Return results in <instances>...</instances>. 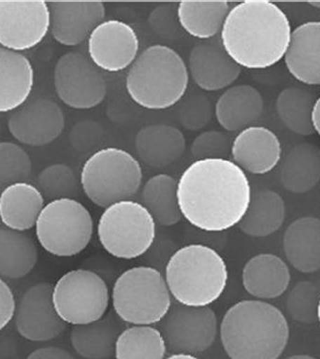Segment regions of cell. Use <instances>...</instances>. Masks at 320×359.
I'll return each instance as SVG.
<instances>
[{"instance_id":"cell-22","label":"cell","mask_w":320,"mask_h":359,"mask_svg":"<svg viewBox=\"0 0 320 359\" xmlns=\"http://www.w3.org/2000/svg\"><path fill=\"white\" fill-rule=\"evenodd\" d=\"M187 140L173 126L156 123L143 126L135 137V149L140 161L154 168H163L185 154Z\"/></svg>"},{"instance_id":"cell-16","label":"cell","mask_w":320,"mask_h":359,"mask_svg":"<svg viewBox=\"0 0 320 359\" xmlns=\"http://www.w3.org/2000/svg\"><path fill=\"white\" fill-rule=\"evenodd\" d=\"M8 128L19 142L39 147L50 144L60 136L65 128V115L55 101L39 98L13 111Z\"/></svg>"},{"instance_id":"cell-23","label":"cell","mask_w":320,"mask_h":359,"mask_svg":"<svg viewBox=\"0 0 320 359\" xmlns=\"http://www.w3.org/2000/svg\"><path fill=\"white\" fill-rule=\"evenodd\" d=\"M283 251L288 262L300 273L320 271V219H296L283 236Z\"/></svg>"},{"instance_id":"cell-38","label":"cell","mask_w":320,"mask_h":359,"mask_svg":"<svg viewBox=\"0 0 320 359\" xmlns=\"http://www.w3.org/2000/svg\"><path fill=\"white\" fill-rule=\"evenodd\" d=\"M232 143L227 135L218 130H208L198 135L191 145V154L196 160L227 159Z\"/></svg>"},{"instance_id":"cell-24","label":"cell","mask_w":320,"mask_h":359,"mask_svg":"<svg viewBox=\"0 0 320 359\" xmlns=\"http://www.w3.org/2000/svg\"><path fill=\"white\" fill-rule=\"evenodd\" d=\"M263 109L260 93L248 84H239L229 87L219 97L215 105V114L225 130L241 131L260 119Z\"/></svg>"},{"instance_id":"cell-33","label":"cell","mask_w":320,"mask_h":359,"mask_svg":"<svg viewBox=\"0 0 320 359\" xmlns=\"http://www.w3.org/2000/svg\"><path fill=\"white\" fill-rule=\"evenodd\" d=\"M167 344L153 325H131L121 331L115 344V359H165Z\"/></svg>"},{"instance_id":"cell-28","label":"cell","mask_w":320,"mask_h":359,"mask_svg":"<svg viewBox=\"0 0 320 359\" xmlns=\"http://www.w3.org/2000/svg\"><path fill=\"white\" fill-rule=\"evenodd\" d=\"M280 181L288 192L305 194L320 182V148L309 142L294 146L284 158Z\"/></svg>"},{"instance_id":"cell-25","label":"cell","mask_w":320,"mask_h":359,"mask_svg":"<svg viewBox=\"0 0 320 359\" xmlns=\"http://www.w3.org/2000/svg\"><path fill=\"white\" fill-rule=\"evenodd\" d=\"M33 86L34 69L29 59L0 46V114L24 105Z\"/></svg>"},{"instance_id":"cell-26","label":"cell","mask_w":320,"mask_h":359,"mask_svg":"<svg viewBox=\"0 0 320 359\" xmlns=\"http://www.w3.org/2000/svg\"><path fill=\"white\" fill-rule=\"evenodd\" d=\"M44 196L27 182L8 185L0 194V221L8 229L27 231L35 226L44 209Z\"/></svg>"},{"instance_id":"cell-2","label":"cell","mask_w":320,"mask_h":359,"mask_svg":"<svg viewBox=\"0 0 320 359\" xmlns=\"http://www.w3.org/2000/svg\"><path fill=\"white\" fill-rule=\"evenodd\" d=\"M291 22L274 3L247 0L230 8L220 41L241 67L264 69L282 60L291 38Z\"/></svg>"},{"instance_id":"cell-46","label":"cell","mask_w":320,"mask_h":359,"mask_svg":"<svg viewBox=\"0 0 320 359\" xmlns=\"http://www.w3.org/2000/svg\"><path fill=\"white\" fill-rule=\"evenodd\" d=\"M284 359H317L309 355H293Z\"/></svg>"},{"instance_id":"cell-34","label":"cell","mask_w":320,"mask_h":359,"mask_svg":"<svg viewBox=\"0 0 320 359\" xmlns=\"http://www.w3.org/2000/svg\"><path fill=\"white\" fill-rule=\"evenodd\" d=\"M316 95L302 87L291 86L283 89L276 100V111L284 125L302 136L314 134L312 123Z\"/></svg>"},{"instance_id":"cell-14","label":"cell","mask_w":320,"mask_h":359,"mask_svg":"<svg viewBox=\"0 0 320 359\" xmlns=\"http://www.w3.org/2000/svg\"><path fill=\"white\" fill-rule=\"evenodd\" d=\"M53 285L30 286L16 304L14 322L19 335L27 341L45 342L60 336L67 324L58 316L52 300Z\"/></svg>"},{"instance_id":"cell-15","label":"cell","mask_w":320,"mask_h":359,"mask_svg":"<svg viewBox=\"0 0 320 359\" xmlns=\"http://www.w3.org/2000/svg\"><path fill=\"white\" fill-rule=\"evenodd\" d=\"M133 27L120 20L103 21L88 38V55L100 69L118 72L131 67L139 53Z\"/></svg>"},{"instance_id":"cell-6","label":"cell","mask_w":320,"mask_h":359,"mask_svg":"<svg viewBox=\"0 0 320 359\" xmlns=\"http://www.w3.org/2000/svg\"><path fill=\"white\" fill-rule=\"evenodd\" d=\"M111 300L118 318L131 325L159 324L173 305L164 275L149 266H133L120 274Z\"/></svg>"},{"instance_id":"cell-8","label":"cell","mask_w":320,"mask_h":359,"mask_svg":"<svg viewBox=\"0 0 320 359\" xmlns=\"http://www.w3.org/2000/svg\"><path fill=\"white\" fill-rule=\"evenodd\" d=\"M97 233L109 255L131 260L142 257L153 246L156 224L140 202L124 201L104 209Z\"/></svg>"},{"instance_id":"cell-48","label":"cell","mask_w":320,"mask_h":359,"mask_svg":"<svg viewBox=\"0 0 320 359\" xmlns=\"http://www.w3.org/2000/svg\"><path fill=\"white\" fill-rule=\"evenodd\" d=\"M317 322H319V325H320V297H319V307H317Z\"/></svg>"},{"instance_id":"cell-12","label":"cell","mask_w":320,"mask_h":359,"mask_svg":"<svg viewBox=\"0 0 320 359\" xmlns=\"http://www.w3.org/2000/svg\"><path fill=\"white\" fill-rule=\"evenodd\" d=\"M56 94L64 104L76 109L100 105L107 94V84L100 69L89 57L78 52L61 55L53 70Z\"/></svg>"},{"instance_id":"cell-41","label":"cell","mask_w":320,"mask_h":359,"mask_svg":"<svg viewBox=\"0 0 320 359\" xmlns=\"http://www.w3.org/2000/svg\"><path fill=\"white\" fill-rule=\"evenodd\" d=\"M149 24L152 29L162 36H171V33L177 30V25H179L178 17H177V8L174 10L170 4L159 6L154 8L149 17Z\"/></svg>"},{"instance_id":"cell-11","label":"cell","mask_w":320,"mask_h":359,"mask_svg":"<svg viewBox=\"0 0 320 359\" xmlns=\"http://www.w3.org/2000/svg\"><path fill=\"white\" fill-rule=\"evenodd\" d=\"M160 324V332L173 353L199 355L209 350L219 333L215 311L210 306L171 305Z\"/></svg>"},{"instance_id":"cell-13","label":"cell","mask_w":320,"mask_h":359,"mask_svg":"<svg viewBox=\"0 0 320 359\" xmlns=\"http://www.w3.org/2000/svg\"><path fill=\"white\" fill-rule=\"evenodd\" d=\"M50 30L48 3L0 0V45L22 52L41 43Z\"/></svg>"},{"instance_id":"cell-19","label":"cell","mask_w":320,"mask_h":359,"mask_svg":"<svg viewBox=\"0 0 320 359\" xmlns=\"http://www.w3.org/2000/svg\"><path fill=\"white\" fill-rule=\"evenodd\" d=\"M233 162L257 175L271 172L280 162L282 147L276 135L264 126H248L236 136L230 149Z\"/></svg>"},{"instance_id":"cell-5","label":"cell","mask_w":320,"mask_h":359,"mask_svg":"<svg viewBox=\"0 0 320 359\" xmlns=\"http://www.w3.org/2000/svg\"><path fill=\"white\" fill-rule=\"evenodd\" d=\"M189 81L187 64L175 50L152 45L129 67L126 88L137 105L147 109L171 108L184 97Z\"/></svg>"},{"instance_id":"cell-1","label":"cell","mask_w":320,"mask_h":359,"mask_svg":"<svg viewBox=\"0 0 320 359\" xmlns=\"http://www.w3.org/2000/svg\"><path fill=\"white\" fill-rule=\"evenodd\" d=\"M177 198L182 218L205 232L238 226L251 201L246 172L229 159L196 160L182 173Z\"/></svg>"},{"instance_id":"cell-47","label":"cell","mask_w":320,"mask_h":359,"mask_svg":"<svg viewBox=\"0 0 320 359\" xmlns=\"http://www.w3.org/2000/svg\"><path fill=\"white\" fill-rule=\"evenodd\" d=\"M308 4L311 5L312 7L320 8V1H310V2H308Z\"/></svg>"},{"instance_id":"cell-39","label":"cell","mask_w":320,"mask_h":359,"mask_svg":"<svg viewBox=\"0 0 320 359\" xmlns=\"http://www.w3.org/2000/svg\"><path fill=\"white\" fill-rule=\"evenodd\" d=\"M211 114L212 109L207 97L199 95H194L182 107V123L185 128L196 130L207 125L211 119Z\"/></svg>"},{"instance_id":"cell-3","label":"cell","mask_w":320,"mask_h":359,"mask_svg":"<svg viewBox=\"0 0 320 359\" xmlns=\"http://www.w3.org/2000/svg\"><path fill=\"white\" fill-rule=\"evenodd\" d=\"M219 333L230 359H279L291 330L279 309L262 300L246 299L225 313Z\"/></svg>"},{"instance_id":"cell-27","label":"cell","mask_w":320,"mask_h":359,"mask_svg":"<svg viewBox=\"0 0 320 359\" xmlns=\"http://www.w3.org/2000/svg\"><path fill=\"white\" fill-rule=\"evenodd\" d=\"M114 313L86 325H74L70 331V342L75 352L86 359H107L115 352V344L121 333L120 322Z\"/></svg>"},{"instance_id":"cell-44","label":"cell","mask_w":320,"mask_h":359,"mask_svg":"<svg viewBox=\"0 0 320 359\" xmlns=\"http://www.w3.org/2000/svg\"><path fill=\"white\" fill-rule=\"evenodd\" d=\"M312 123L314 132L320 137V95L314 102L313 112H312Z\"/></svg>"},{"instance_id":"cell-42","label":"cell","mask_w":320,"mask_h":359,"mask_svg":"<svg viewBox=\"0 0 320 359\" xmlns=\"http://www.w3.org/2000/svg\"><path fill=\"white\" fill-rule=\"evenodd\" d=\"M16 300L13 289L0 277V331L14 318Z\"/></svg>"},{"instance_id":"cell-30","label":"cell","mask_w":320,"mask_h":359,"mask_svg":"<svg viewBox=\"0 0 320 359\" xmlns=\"http://www.w3.org/2000/svg\"><path fill=\"white\" fill-rule=\"evenodd\" d=\"M178 180L168 174H156L147 180L140 192V204L148 210L156 224L168 227L182 219L177 198Z\"/></svg>"},{"instance_id":"cell-32","label":"cell","mask_w":320,"mask_h":359,"mask_svg":"<svg viewBox=\"0 0 320 359\" xmlns=\"http://www.w3.org/2000/svg\"><path fill=\"white\" fill-rule=\"evenodd\" d=\"M38 263L35 241L25 232L0 229V277L21 279Z\"/></svg>"},{"instance_id":"cell-17","label":"cell","mask_w":320,"mask_h":359,"mask_svg":"<svg viewBox=\"0 0 320 359\" xmlns=\"http://www.w3.org/2000/svg\"><path fill=\"white\" fill-rule=\"evenodd\" d=\"M47 3L53 38L65 46H77L86 41L106 15L105 4L101 1Z\"/></svg>"},{"instance_id":"cell-37","label":"cell","mask_w":320,"mask_h":359,"mask_svg":"<svg viewBox=\"0 0 320 359\" xmlns=\"http://www.w3.org/2000/svg\"><path fill=\"white\" fill-rule=\"evenodd\" d=\"M319 291L313 283L302 280L292 287L286 299V311L291 318L302 324L317 321Z\"/></svg>"},{"instance_id":"cell-20","label":"cell","mask_w":320,"mask_h":359,"mask_svg":"<svg viewBox=\"0 0 320 359\" xmlns=\"http://www.w3.org/2000/svg\"><path fill=\"white\" fill-rule=\"evenodd\" d=\"M291 280V269L286 261L276 255L267 252L250 258L241 272L244 290L262 302L283 296Z\"/></svg>"},{"instance_id":"cell-36","label":"cell","mask_w":320,"mask_h":359,"mask_svg":"<svg viewBox=\"0 0 320 359\" xmlns=\"http://www.w3.org/2000/svg\"><path fill=\"white\" fill-rule=\"evenodd\" d=\"M32 172L29 154L13 142H0V188L25 182Z\"/></svg>"},{"instance_id":"cell-35","label":"cell","mask_w":320,"mask_h":359,"mask_svg":"<svg viewBox=\"0 0 320 359\" xmlns=\"http://www.w3.org/2000/svg\"><path fill=\"white\" fill-rule=\"evenodd\" d=\"M39 189L51 201L74 198L80 191L81 182L69 165L53 164L44 168L38 177Z\"/></svg>"},{"instance_id":"cell-40","label":"cell","mask_w":320,"mask_h":359,"mask_svg":"<svg viewBox=\"0 0 320 359\" xmlns=\"http://www.w3.org/2000/svg\"><path fill=\"white\" fill-rule=\"evenodd\" d=\"M101 135V126L97 123L84 121L73 126L69 135L70 143L79 151H89L98 144Z\"/></svg>"},{"instance_id":"cell-31","label":"cell","mask_w":320,"mask_h":359,"mask_svg":"<svg viewBox=\"0 0 320 359\" xmlns=\"http://www.w3.org/2000/svg\"><path fill=\"white\" fill-rule=\"evenodd\" d=\"M229 11L227 1H181L177 17L185 32L208 41L220 32Z\"/></svg>"},{"instance_id":"cell-7","label":"cell","mask_w":320,"mask_h":359,"mask_svg":"<svg viewBox=\"0 0 320 359\" xmlns=\"http://www.w3.org/2000/svg\"><path fill=\"white\" fill-rule=\"evenodd\" d=\"M80 182L87 198L106 209L117 202L132 201L142 187V170L128 151L104 148L84 162Z\"/></svg>"},{"instance_id":"cell-10","label":"cell","mask_w":320,"mask_h":359,"mask_svg":"<svg viewBox=\"0 0 320 359\" xmlns=\"http://www.w3.org/2000/svg\"><path fill=\"white\" fill-rule=\"evenodd\" d=\"M52 300L58 316L67 325L89 324L108 311L111 294L105 280L89 269H72L53 285Z\"/></svg>"},{"instance_id":"cell-43","label":"cell","mask_w":320,"mask_h":359,"mask_svg":"<svg viewBox=\"0 0 320 359\" xmlns=\"http://www.w3.org/2000/svg\"><path fill=\"white\" fill-rule=\"evenodd\" d=\"M25 359H74V358L63 348L45 346L34 350Z\"/></svg>"},{"instance_id":"cell-21","label":"cell","mask_w":320,"mask_h":359,"mask_svg":"<svg viewBox=\"0 0 320 359\" xmlns=\"http://www.w3.org/2000/svg\"><path fill=\"white\" fill-rule=\"evenodd\" d=\"M286 69L300 83L320 84V22H305L295 28L284 56Z\"/></svg>"},{"instance_id":"cell-18","label":"cell","mask_w":320,"mask_h":359,"mask_svg":"<svg viewBox=\"0 0 320 359\" xmlns=\"http://www.w3.org/2000/svg\"><path fill=\"white\" fill-rule=\"evenodd\" d=\"M187 69L194 83L209 92L227 88L241 72V67L227 55L221 41L215 39L199 42L191 49Z\"/></svg>"},{"instance_id":"cell-29","label":"cell","mask_w":320,"mask_h":359,"mask_svg":"<svg viewBox=\"0 0 320 359\" xmlns=\"http://www.w3.org/2000/svg\"><path fill=\"white\" fill-rule=\"evenodd\" d=\"M285 216L282 196L272 190H261L252 195L248 209L238 226L249 237L265 238L281 229Z\"/></svg>"},{"instance_id":"cell-4","label":"cell","mask_w":320,"mask_h":359,"mask_svg":"<svg viewBox=\"0 0 320 359\" xmlns=\"http://www.w3.org/2000/svg\"><path fill=\"white\" fill-rule=\"evenodd\" d=\"M171 297L180 304L206 307L220 299L227 285L226 261L204 244H188L174 252L165 268Z\"/></svg>"},{"instance_id":"cell-45","label":"cell","mask_w":320,"mask_h":359,"mask_svg":"<svg viewBox=\"0 0 320 359\" xmlns=\"http://www.w3.org/2000/svg\"><path fill=\"white\" fill-rule=\"evenodd\" d=\"M165 359H199L196 355H187V353H173Z\"/></svg>"},{"instance_id":"cell-9","label":"cell","mask_w":320,"mask_h":359,"mask_svg":"<svg viewBox=\"0 0 320 359\" xmlns=\"http://www.w3.org/2000/svg\"><path fill=\"white\" fill-rule=\"evenodd\" d=\"M35 229L45 251L58 257H72L88 246L94 221L88 209L75 198L55 199L45 205Z\"/></svg>"}]
</instances>
